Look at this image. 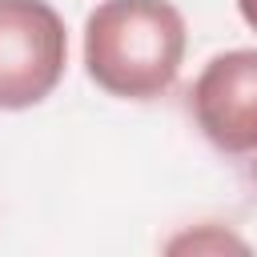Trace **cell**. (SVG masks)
Here are the masks:
<instances>
[{
  "instance_id": "obj_1",
  "label": "cell",
  "mask_w": 257,
  "mask_h": 257,
  "mask_svg": "<svg viewBox=\"0 0 257 257\" xmlns=\"http://www.w3.org/2000/svg\"><path fill=\"white\" fill-rule=\"evenodd\" d=\"M185 40L173 0H100L84 20V72L108 96L153 100L173 88Z\"/></svg>"
},
{
  "instance_id": "obj_2",
  "label": "cell",
  "mask_w": 257,
  "mask_h": 257,
  "mask_svg": "<svg viewBox=\"0 0 257 257\" xmlns=\"http://www.w3.org/2000/svg\"><path fill=\"white\" fill-rule=\"evenodd\" d=\"M68 32L48 0H0V108L20 112L52 96L64 76Z\"/></svg>"
},
{
  "instance_id": "obj_3",
  "label": "cell",
  "mask_w": 257,
  "mask_h": 257,
  "mask_svg": "<svg viewBox=\"0 0 257 257\" xmlns=\"http://www.w3.org/2000/svg\"><path fill=\"white\" fill-rule=\"evenodd\" d=\"M189 108L213 149L229 157L257 153V48L213 56L193 80Z\"/></svg>"
},
{
  "instance_id": "obj_4",
  "label": "cell",
  "mask_w": 257,
  "mask_h": 257,
  "mask_svg": "<svg viewBox=\"0 0 257 257\" xmlns=\"http://www.w3.org/2000/svg\"><path fill=\"white\" fill-rule=\"evenodd\" d=\"M237 8H241V20L257 32V0H237Z\"/></svg>"
},
{
  "instance_id": "obj_5",
  "label": "cell",
  "mask_w": 257,
  "mask_h": 257,
  "mask_svg": "<svg viewBox=\"0 0 257 257\" xmlns=\"http://www.w3.org/2000/svg\"><path fill=\"white\" fill-rule=\"evenodd\" d=\"M249 173H253V181H257V153H253V165H249Z\"/></svg>"
}]
</instances>
